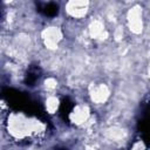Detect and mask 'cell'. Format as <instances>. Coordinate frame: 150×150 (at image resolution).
Masks as SVG:
<instances>
[{
  "label": "cell",
  "mask_w": 150,
  "mask_h": 150,
  "mask_svg": "<svg viewBox=\"0 0 150 150\" xmlns=\"http://www.w3.org/2000/svg\"><path fill=\"white\" fill-rule=\"evenodd\" d=\"M88 9V0H69L67 5L68 13L74 18H82Z\"/></svg>",
  "instance_id": "cell-1"
},
{
  "label": "cell",
  "mask_w": 150,
  "mask_h": 150,
  "mask_svg": "<svg viewBox=\"0 0 150 150\" xmlns=\"http://www.w3.org/2000/svg\"><path fill=\"white\" fill-rule=\"evenodd\" d=\"M46 107H47L48 111H50V114H53V111L57 108V100L55 97H49L46 102Z\"/></svg>",
  "instance_id": "cell-2"
}]
</instances>
